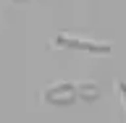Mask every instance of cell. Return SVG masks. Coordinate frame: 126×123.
I'll list each match as a JSON object with an SVG mask.
<instances>
[{"label": "cell", "mask_w": 126, "mask_h": 123, "mask_svg": "<svg viewBox=\"0 0 126 123\" xmlns=\"http://www.w3.org/2000/svg\"><path fill=\"white\" fill-rule=\"evenodd\" d=\"M53 47H68V50H89V53H105V50H108L105 45H97V42H92V39H87V37L66 34V31H61V34L53 39Z\"/></svg>", "instance_id": "obj_2"}, {"label": "cell", "mask_w": 126, "mask_h": 123, "mask_svg": "<svg viewBox=\"0 0 126 123\" xmlns=\"http://www.w3.org/2000/svg\"><path fill=\"white\" fill-rule=\"evenodd\" d=\"M42 100L50 102V105H71V102L79 100L76 84H71V81H55L53 86H47L42 92Z\"/></svg>", "instance_id": "obj_1"}, {"label": "cell", "mask_w": 126, "mask_h": 123, "mask_svg": "<svg viewBox=\"0 0 126 123\" xmlns=\"http://www.w3.org/2000/svg\"><path fill=\"white\" fill-rule=\"evenodd\" d=\"M13 3H26V0H13Z\"/></svg>", "instance_id": "obj_4"}, {"label": "cell", "mask_w": 126, "mask_h": 123, "mask_svg": "<svg viewBox=\"0 0 126 123\" xmlns=\"http://www.w3.org/2000/svg\"><path fill=\"white\" fill-rule=\"evenodd\" d=\"M121 94H124V100H126V84H121Z\"/></svg>", "instance_id": "obj_3"}]
</instances>
